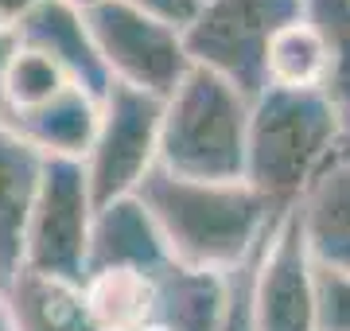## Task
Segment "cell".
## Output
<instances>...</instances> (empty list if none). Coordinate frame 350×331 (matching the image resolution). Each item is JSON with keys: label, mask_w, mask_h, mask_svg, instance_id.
<instances>
[{"label": "cell", "mask_w": 350, "mask_h": 331, "mask_svg": "<svg viewBox=\"0 0 350 331\" xmlns=\"http://www.w3.org/2000/svg\"><path fill=\"white\" fill-rule=\"evenodd\" d=\"M226 304V273L167 265L156 277V319L163 331H218Z\"/></svg>", "instance_id": "cell-15"}, {"label": "cell", "mask_w": 350, "mask_h": 331, "mask_svg": "<svg viewBox=\"0 0 350 331\" xmlns=\"http://www.w3.org/2000/svg\"><path fill=\"white\" fill-rule=\"evenodd\" d=\"M191 4H199V0H191Z\"/></svg>", "instance_id": "cell-28"}, {"label": "cell", "mask_w": 350, "mask_h": 331, "mask_svg": "<svg viewBox=\"0 0 350 331\" xmlns=\"http://www.w3.org/2000/svg\"><path fill=\"white\" fill-rule=\"evenodd\" d=\"M82 8L86 4H98V0H78ZM125 4H140V8H152V12L167 16V20H175V24H187L191 12H195V4L191 0H125Z\"/></svg>", "instance_id": "cell-22"}, {"label": "cell", "mask_w": 350, "mask_h": 331, "mask_svg": "<svg viewBox=\"0 0 350 331\" xmlns=\"http://www.w3.org/2000/svg\"><path fill=\"white\" fill-rule=\"evenodd\" d=\"M250 98L226 78L191 66L163 98L160 168L183 179L238 183L245 179Z\"/></svg>", "instance_id": "cell-3"}, {"label": "cell", "mask_w": 350, "mask_h": 331, "mask_svg": "<svg viewBox=\"0 0 350 331\" xmlns=\"http://www.w3.org/2000/svg\"><path fill=\"white\" fill-rule=\"evenodd\" d=\"M12 51H16V31L8 24H0V75H4V66H8Z\"/></svg>", "instance_id": "cell-24"}, {"label": "cell", "mask_w": 350, "mask_h": 331, "mask_svg": "<svg viewBox=\"0 0 350 331\" xmlns=\"http://www.w3.org/2000/svg\"><path fill=\"white\" fill-rule=\"evenodd\" d=\"M137 199L160 226L175 265L202 273H230L245 265L284 215L245 179L206 183L172 176L160 164L144 176Z\"/></svg>", "instance_id": "cell-1"}, {"label": "cell", "mask_w": 350, "mask_h": 331, "mask_svg": "<svg viewBox=\"0 0 350 331\" xmlns=\"http://www.w3.org/2000/svg\"><path fill=\"white\" fill-rule=\"evenodd\" d=\"M172 265V254L160 238V226L152 222L137 195L101 203L90 230V273L101 269H137L148 277H160Z\"/></svg>", "instance_id": "cell-10"}, {"label": "cell", "mask_w": 350, "mask_h": 331, "mask_svg": "<svg viewBox=\"0 0 350 331\" xmlns=\"http://www.w3.org/2000/svg\"><path fill=\"white\" fill-rule=\"evenodd\" d=\"M140 331H163L160 323H148V328H140Z\"/></svg>", "instance_id": "cell-26"}, {"label": "cell", "mask_w": 350, "mask_h": 331, "mask_svg": "<svg viewBox=\"0 0 350 331\" xmlns=\"http://www.w3.org/2000/svg\"><path fill=\"white\" fill-rule=\"evenodd\" d=\"M101 117V98L86 94L82 86L59 90L51 102L20 114H0V121L20 140H27L43 160H86Z\"/></svg>", "instance_id": "cell-11"}, {"label": "cell", "mask_w": 350, "mask_h": 331, "mask_svg": "<svg viewBox=\"0 0 350 331\" xmlns=\"http://www.w3.org/2000/svg\"><path fill=\"white\" fill-rule=\"evenodd\" d=\"M160 98L140 94L133 86H117V82L105 90L98 133L82 160L98 207L137 195L144 176L160 164Z\"/></svg>", "instance_id": "cell-7"}, {"label": "cell", "mask_w": 350, "mask_h": 331, "mask_svg": "<svg viewBox=\"0 0 350 331\" xmlns=\"http://www.w3.org/2000/svg\"><path fill=\"white\" fill-rule=\"evenodd\" d=\"M269 86L284 90H323L327 78V51L323 39L304 16L296 24H288L280 36L269 43V63H265Z\"/></svg>", "instance_id": "cell-18"}, {"label": "cell", "mask_w": 350, "mask_h": 331, "mask_svg": "<svg viewBox=\"0 0 350 331\" xmlns=\"http://www.w3.org/2000/svg\"><path fill=\"white\" fill-rule=\"evenodd\" d=\"M82 12L101 66L117 86H133L163 102L191 70L183 24L125 0H98L86 4Z\"/></svg>", "instance_id": "cell-5"}, {"label": "cell", "mask_w": 350, "mask_h": 331, "mask_svg": "<svg viewBox=\"0 0 350 331\" xmlns=\"http://www.w3.org/2000/svg\"><path fill=\"white\" fill-rule=\"evenodd\" d=\"M304 16L323 39L327 78L323 98L331 102L342 129V144L350 140V0H304Z\"/></svg>", "instance_id": "cell-17"}, {"label": "cell", "mask_w": 350, "mask_h": 331, "mask_svg": "<svg viewBox=\"0 0 350 331\" xmlns=\"http://www.w3.org/2000/svg\"><path fill=\"white\" fill-rule=\"evenodd\" d=\"M43 156L0 121V284L24 269V230L36 203Z\"/></svg>", "instance_id": "cell-12"}, {"label": "cell", "mask_w": 350, "mask_h": 331, "mask_svg": "<svg viewBox=\"0 0 350 331\" xmlns=\"http://www.w3.org/2000/svg\"><path fill=\"white\" fill-rule=\"evenodd\" d=\"M82 300L98 331H140L156 319V277L137 269H101L82 280Z\"/></svg>", "instance_id": "cell-16"}, {"label": "cell", "mask_w": 350, "mask_h": 331, "mask_svg": "<svg viewBox=\"0 0 350 331\" xmlns=\"http://www.w3.org/2000/svg\"><path fill=\"white\" fill-rule=\"evenodd\" d=\"M16 43L47 55L75 86H82L94 98H105V90L113 86L105 66H101V55L94 47L86 12H82L78 0H47V4H39L27 20L16 24Z\"/></svg>", "instance_id": "cell-9"}, {"label": "cell", "mask_w": 350, "mask_h": 331, "mask_svg": "<svg viewBox=\"0 0 350 331\" xmlns=\"http://www.w3.org/2000/svg\"><path fill=\"white\" fill-rule=\"evenodd\" d=\"M338 156H342V160H350V140L342 144V148H338Z\"/></svg>", "instance_id": "cell-25"}, {"label": "cell", "mask_w": 350, "mask_h": 331, "mask_svg": "<svg viewBox=\"0 0 350 331\" xmlns=\"http://www.w3.org/2000/svg\"><path fill=\"white\" fill-rule=\"evenodd\" d=\"M39 4H47V0H0V24H8L16 31V24L27 20Z\"/></svg>", "instance_id": "cell-23"}, {"label": "cell", "mask_w": 350, "mask_h": 331, "mask_svg": "<svg viewBox=\"0 0 350 331\" xmlns=\"http://www.w3.org/2000/svg\"><path fill=\"white\" fill-rule=\"evenodd\" d=\"M308 250L319 265L350 273V160L335 156L296 203Z\"/></svg>", "instance_id": "cell-14"}, {"label": "cell", "mask_w": 350, "mask_h": 331, "mask_svg": "<svg viewBox=\"0 0 350 331\" xmlns=\"http://www.w3.org/2000/svg\"><path fill=\"white\" fill-rule=\"evenodd\" d=\"M94 215L98 203L90 191L86 168L78 160H47L24 230V269L82 284L90 269Z\"/></svg>", "instance_id": "cell-6"}, {"label": "cell", "mask_w": 350, "mask_h": 331, "mask_svg": "<svg viewBox=\"0 0 350 331\" xmlns=\"http://www.w3.org/2000/svg\"><path fill=\"white\" fill-rule=\"evenodd\" d=\"M342 148V129L323 90L269 86L250 105L245 183L276 211H292Z\"/></svg>", "instance_id": "cell-2"}, {"label": "cell", "mask_w": 350, "mask_h": 331, "mask_svg": "<svg viewBox=\"0 0 350 331\" xmlns=\"http://www.w3.org/2000/svg\"><path fill=\"white\" fill-rule=\"evenodd\" d=\"M4 331H98L90 319L82 284L59 277H39L20 269L0 293Z\"/></svg>", "instance_id": "cell-13"}, {"label": "cell", "mask_w": 350, "mask_h": 331, "mask_svg": "<svg viewBox=\"0 0 350 331\" xmlns=\"http://www.w3.org/2000/svg\"><path fill=\"white\" fill-rule=\"evenodd\" d=\"M269 242V238H265ZM265 250V246H261ZM261 250L245 261V265L230 269L226 273V304H222V319L218 331H257V312H253V280H257V261Z\"/></svg>", "instance_id": "cell-20"}, {"label": "cell", "mask_w": 350, "mask_h": 331, "mask_svg": "<svg viewBox=\"0 0 350 331\" xmlns=\"http://www.w3.org/2000/svg\"><path fill=\"white\" fill-rule=\"evenodd\" d=\"M315 331H350V273L315 261Z\"/></svg>", "instance_id": "cell-21"}, {"label": "cell", "mask_w": 350, "mask_h": 331, "mask_svg": "<svg viewBox=\"0 0 350 331\" xmlns=\"http://www.w3.org/2000/svg\"><path fill=\"white\" fill-rule=\"evenodd\" d=\"M0 331H4V323H0Z\"/></svg>", "instance_id": "cell-29"}, {"label": "cell", "mask_w": 350, "mask_h": 331, "mask_svg": "<svg viewBox=\"0 0 350 331\" xmlns=\"http://www.w3.org/2000/svg\"><path fill=\"white\" fill-rule=\"evenodd\" d=\"M0 293H4V284H0Z\"/></svg>", "instance_id": "cell-27"}, {"label": "cell", "mask_w": 350, "mask_h": 331, "mask_svg": "<svg viewBox=\"0 0 350 331\" xmlns=\"http://www.w3.org/2000/svg\"><path fill=\"white\" fill-rule=\"evenodd\" d=\"M257 331H315V257L296 207L280 215L253 280Z\"/></svg>", "instance_id": "cell-8"}, {"label": "cell", "mask_w": 350, "mask_h": 331, "mask_svg": "<svg viewBox=\"0 0 350 331\" xmlns=\"http://www.w3.org/2000/svg\"><path fill=\"white\" fill-rule=\"evenodd\" d=\"M75 86L70 78L51 63L47 55L20 47L16 43L12 59L0 75V114H20V109H36V105L51 102L59 90Z\"/></svg>", "instance_id": "cell-19"}, {"label": "cell", "mask_w": 350, "mask_h": 331, "mask_svg": "<svg viewBox=\"0 0 350 331\" xmlns=\"http://www.w3.org/2000/svg\"><path fill=\"white\" fill-rule=\"evenodd\" d=\"M304 20V0H199L183 24L191 66L238 86L245 98L269 90V43Z\"/></svg>", "instance_id": "cell-4"}]
</instances>
